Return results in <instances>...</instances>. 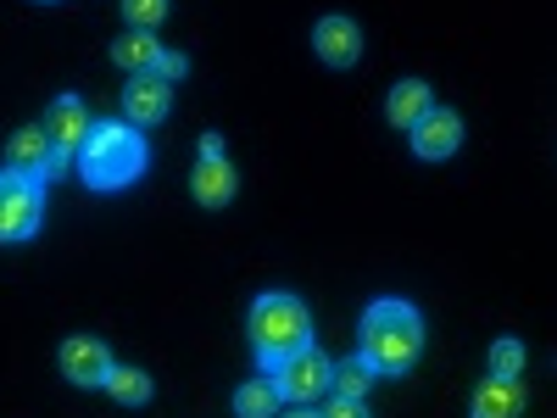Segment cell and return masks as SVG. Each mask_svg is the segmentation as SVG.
I'll return each instance as SVG.
<instances>
[{
  "label": "cell",
  "instance_id": "6da1fadb",
  "mask_svg": "<svg viewBox=\"0 0 557 418\" xmlns=\"http://www.w3.org/2000/svg\"><path fill=\"white\" fill-rule=\"evenodd\" d=\"M424 352V318L412 312V302H374L362 312V362L374 374H407Z\"/></svg>",
  "mask_w": 557,
  "mask_h": 418
},
{
  "label": "cell",
  "instance_id": "7a4b0ae2",
  "mask_svg": "<svg viewBox=\"0 0 557 418\" xmlns=\"http://www.w3.org/2000/svg\"><path fill=\"white\" fill-rule=\"evenodd\" d=\"M146 162H151V151L139 139V128H128V123H96L78 146V173L89 190H123V184L146 173Z\"/></svg>",
  "mask_w": 557,
  "mask_h": 418
},
{
  "label": "cell",
  "instance_id": "3957f363",
  "mask_svg": "<svg viewBox=\"0 0 557 418\" xmlns=\"http://www.w3.org/2000/svg\"><path fill=\"white\" fill-rule=\"evenodd\" d=\"M251 346H257L262 368H273V362H285L290 352L312 346V318H307V307H301L296 296H285V291L257 296V307H251Z\"/></svg>",
  "mask_w": 557,
  "mask_h": 418
},
{
  "label": "cell",
  "instance_id": "277c9868",
  "mask_svg": "<svg viewBox=\"0 0 557 418\" xmlns=\"http://www.w3.org/2000/svg\"><path fill=\"white\" fill-rule=\"evenodd\" d=\"M330 357H323L318 346H301V352H290L285 362H273V391H278V402H318L323 391H330Z\"/></svg>",
  "mask_w": 557,
  "mask_h": 418
},
{
  "label": "cell",
  "instance_id": "5b68a950",
  "mask_svg": "<svg viewBox=\"0 0 557 418\" xmlns=\"http://www.w3.org/2000/svg\"><path fill=\"white\" fill-rule=\"evenodd\" d=\"M45 218L39 184L23 173H0V241H28Z\"/></svg>",
  "mask_w": 557,
  "mask_h": 418
},
{
  "label": "cell",
  "instance_id": "8992f818",
  "mask_svg": "<svg viewBox=\"0 0 557 418\" xmlns=\"http://www.w3.org/2000/svg\"><path fill=\"white\" fill-rule=\"evenodd\" d=\"M7 168L34 179V184H51L67 168V157H57V146H51V134H45V128H17L12 146H7Z\"/></svg>",
  "mask_w": 557,
  "mask_h": 418
},
{
  "label": "cell",
  "instance_id": "52a82bcc",
  "mask_svg": "<svg viewBox=\"0 0 557 418\" xmlns=\"http://www.w3.org/2000/svg\"><path fill=\"white\" fill-rule=\"evenodd\" d=\"M462 146V118L457 112H424V118H418L412 123V151L418 157H424V162H441V157H451Z\"/></svg>",
  "mask_w": 557,
  "mask_h": 418
},
{
  "label": "cell",
  "instance_id": "ba28073f",
  "mask_svg": "<svg viewBox=\"0 0 557 418\" xmlns=\"http://www.w3.org/2000/svg\"><path fill=\"white\" fill-rule=\"evenodd\" d=\"M62 374H67L73 385H107L112 352H107L101 341H89V335H73V341L62 346Z\"/></svg>",
  "mask_w": 557,
  "mask_h": 418
},
{
  "label": "cell",
  "instance_id": "9c48e42d",
  "mask_svg": "<svg viewBox=\"0 0 557 418\" xmlns=\"http://www.w3.org/2000/svg\"><path fill=\"white\" fill-rule=\"evenodd\" d=\"M39 128L51 134L57 157H73V151L84 146V134H89V112H84V101H78V96H57V107L45 112V123H39Z\"/></svg>",
  "mask_w": 557,
  "mask_h": 418
},
{
  "label": "cell",
  "instance_id": "30bf717a",
  "mask_svg": "<svg viewBox=\"0 0 557 418\" xmlns=\"http://www.w3.org/2000/svg\"><path fill=\"white\" fill-rule=\"evenodd\" d=\"M312 51L330 62V67H351V62L362 57V34H357L351 17H323V23L312 28Z\"/></svg>",
  "mask_w": 557,
  "mask_h": 418
},
{
  "label": "cell",
  "instance_id": "8fae6325",
  "mask_svg": "<svg viewBox=\"0 0 557 418\" xmlns=\"http://www.w3.org/2000/svg\"><path fill=\"white\" fill-rule=\"evenodd\" d=\"M123 112L134 128H146V123H162L168 118V84L157 73H134L128 89H123Z\"/></svg>",
  "mask_w": 557,
  "mask_h": 418
},
{
  "label": "cell",
  "instance_id": "7c38bea8",
  "mask_svg": "<svg viewBox=\"0 0 557 418\" xmlns=\"http://www.w3.org/2000/svg\"><path fill=\"white\" fill-rule=\"evenodd\" d=\"M190 190H196L201 207H228V201H235V190H240V179H235V168H228L223 157H201Z\"/></svg>",
  "mask_w": 557,
  "mask_h": 418
},
{
  "label": "cell",
  "instance_id": "4fadbf2b",
  "mask_svg": "<svg viewBox=\"0 0 557 418\" xmlns=\"http://www.w3.org/2000/svg\"><path fill=\"white\" fill-rule=\"evenodd\" d=\"M524 413V391H519V380H485L480 391H474V418H519Z\"/></svg>",
  "mask_w": 557,
  "mask_h": 418
},
{
  "label": "cell",
  "instance_id": "5bb4252c",
  "mask_svg": "<svg viewBox=\"0 0 557 418\" xmlns=\"http://www.w3.org/2000/svg\"><path fill=\"white\" fill-rule=\"evenodd\" d=\"M430 107H435V101H430V84H424V78H401V84L391 89V101H385V112H391V123H396V128H401V123L412 128Z\"/></svg>",
  "mask_w": 557,
  "mask_h": 418
},
{
  "label": "cell",
  "instance_id": "9a60e30c",
  "mask_svg": "<svg viewBox=\"0 0 557 418\" xmlns=\"http://www.w3.org/2000/svg\"><path fill=\"white\" fill-rule=\"evenodd\" d=\"M112 57H117V67H128V73H151V67H157V57H162V45H157V34L128 28V34L112 45Z\"/></svg>",
  "mask_w": 557,
  "mask_h": 418
},
{
  "label": "cell",
  "instance_id": "2e32d148",
  "mask_svg": "<svg viewBox=\"0 0 557 418\" xmlns=\"http://www.w3.org/2000/svg\"><path fill=\"white\" fill-rule=\"evenodd\" d=\"M235 413H240V418H273V413H278V391H273V380H251V385H240V391H235Z\"/></svg>",
  "mask_w": 557,
  "mask_h": 418
},
{
  "label": "cell",
  "instance_id": "e0dca14e",
  "mask_svg": "<svg viewBox=\"0 0 557 418\" xmlns=\"http://www.w3.org/2000/svg\"><path fill=\"white\" fill-rule=\"evenodd\" d=\"M107 391H112L117 402H128V407L151 402V380L139 374V368H112V374H107Z\"/></svg>",
  "mask_w": 557,
  "mask_h": 418
},
{
  "label": "cell",
  "instance_id": "ac0fdd59",
  "mask_svg": "<svg viewBox=\"0 0 557 418\" xmlns=\"http://www.w3.org/2000/svg\"><path fill=\"white\" fill-rule=\"evenodd\" d=\"M368 380H374V368H368L362 357H351V362H341L335 374H330V391H335V396H357V402H362Z\"/></svg>",
  "mask_w": 557,
  "mask_h": 418
},
{
  "label": "cell",
  "instance_id": "d6986e66",
  "mask_svg": "<svg viewBox=\"0 0 557 418\" xmlns=\"http://www.w3.org/2000/svg\"><path fill=\"white\" fill-rule=\"evenodd\" d=\"M519 368H524V346H519L513 335H502V341L491 346V374H496V380H519Z\"/></svg>",
  "mask_w": 557,
  "mask_h": 418
},
{
  "label": "cell",
  "instance_id": "ffe728a7",
  "mask_svg": "<svg viewBox=\"0 0 557 418\" xmlns=\"http://www.w3.org/2000/svg\"><path fill=\"white\" fill-rule=\"evenodd\" d=\"M123 17H128V28L151 34V28L168 17V0H123Z\"/></svg>",
  "mask_w": 557,
  "mask_h": 418
},
{
  "label": "cell",
  "instance_id": "44dd1931",
  "mask_svg": "<svg viewBox=\"0 0 557 418\" xmlns=\"http://www.w3.org/2000/svg\"><path fill=\"white\" fill-rule=\"evenodd\" d=\"M323 418H368V407H362L357 396H335V402H330V413H323Z\"/></svg>",
  "mask_w": 557,
  "mask_h": 418
},
{
  "label": "cell",
  "instance_id": "7402d4cb",
  "mask_svg": "<svg viewBox=\"0 0 557 418\" xmlns=\"http://www.w3.org/2000/svg\"><path fill=\"white\" fill-rule=\"evenodd\" d=\"M151 73H157V78H162V84H173V78H184V57H173V51H162V57H157V67H151Z\"/></svg>",
  "mask_w": 557,
  "mask_h": 418
},
{
  "label": "cell",
  "instance_id": "603a6c76",
  "mask_svg": "<svg viewBox=\"0 0 557 418\" xmlns=\"http://www.w3.org/2000/svg\"><path fill=\"white\" fill-rule=\"evenodd\" d=\"M201 157H223V134H201Z\"/></svg>",
  "mask_w": 557,
  "mask_h": 418
},
{
  "label": "cell",
  "instance_id": "cb8c5ba5",
  "mask_svg": "<svg viewBox=\"0 0 557 418\" xmlns=\"http://www.w3.org/2000/svg\"><path fill=\"white\" fill-rule=\"evenodd\" d=\"M285 418H318V413H307V407H296V413H285Z\"/></svg>",
  "mask_w": 557,
  "mask_h": 418
}]
</instances>
